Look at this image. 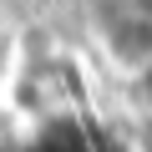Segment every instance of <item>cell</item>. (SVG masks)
I'll return each instance as SVG.
<instances>
[{"label": "cell", "instance_id": "cell-1", "mask_svg": "<svg viewBox=\"0 0 152 152\" xmlns=\"http://www.w3.org/2000/svg\"><path fill=\"white\" fill-rule=\"evenodd\" d=\"M102 51L122 76L152 66V10H122L102 20Z\"/></svg>", "mask_w": 152, "mask_h": 152}, {"label": "cell", "instance_id": "cell-2", "mask_svg": "<svg viewBox=\"0 0 152 152\" xmlns=\"http://www.w3.org/2000/svg\"><path fill=\"white\" fill-rule=\"evenodd\" d=\"M20 152H96V147L86 142V132L76 127L71 117H56V122H46L36 137H26Z\"/></svg>", "mask_w": 152, "mask_h": 152}, {"label": "cell", "instance_id": "cell-3", "mask_svg": "<svg viewBox=\"0 0 152 152\" xmlns=\"http://www.w3.org/2000/svg\"><path fill=\"white\" fill-rule=\"evenodd\" d=\"M127 96H132V107H137V112H147V117H152V66H142V71H132V76H127Z\"/></svg>", "mask_w": 152, "mask_h": 152}, {"label": "cell", "instance_id": "cell-4", "mask_svg": "<svg viewBox=\"0 0 152 152\" xmlns=\"http://www.w3.org/2000/svg\"><path fill=\"white\" fill-rule=\"evenodd\" d=\"M5 66H10V36H5V26H0V76H5Z\"/></svg>", "mask_w": 152, "mask_h": 152}, {"label": "cell", "instance_id": "cell-5", "mask_svg": "<svg viewBox=\"0 0 152 152\" xmlns=\"http://www.w3.org/2000/svg\"><path fill=\"white\" fill-rule=\"evenodd\" d=\"M147 152H152V147H147Z\"/></svg>", "mask_w": 152, "mask_h": 152}]
</instances>
